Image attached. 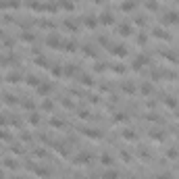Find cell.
<instances>
[{"mask_svg": "<svg viewBox=\"0 0 179 179\" xmlns=\"http://www.w3.org/2000/svg\"><path fill=\"white\" fill-rule=\"evenodd\" d=\"M48 46H63V40H60L59 36H56V34H52V36H48V42H46Z\"/></svg>", "mask_w": 179, "mask_h": 179, "instance_id": "obj_3", "label": "cell"}, {"mask_svg": "<svg viewBox=\"0 0 179 179\" xmlns=\"http://www.w3.org/2000/svg\"><path fill=\"white\" fill-rule=\"evenodd\" d=\"M79 79H81V84H85V85H92V84H94V77H92V75H81Z\"/></svg>", "mask_w": 179, "mask_h": 179, "instance_id": "obj_16", "label": "cell"}, {"mask_svg": "<svg viewBox=\"0 0 179 179\" xmlns=\"http://www.w3.org/2000/svg\"><path fill=\"white\" fill-rule=\"evenodd\" d=\"M100 163H102V165H108V167H110V165H113V156L108 154V152H104V154L100 156Z\"/></svg>", "mask_w": 179, "mask_h": 179, "instance_id": "obj_12", "label": "cell"}, {"mask_svg": "<svg viewBox=\"0 0 179 179\" xmlns=\"http://www.w3.org/2000/svg\"><path fill=\"white\" fill-rule=\"evenodd\" d=\"M92 160V154L90 152H81V154H77V158H75V165H88Z\"/></svg>", "mask_w": 179, "mask_h": 179, "instance_id": "obj_1", "label": "cell"}, {"mask_svg": "<svg viewBox=\"0 0 179 179\" xmlns=\"http://www.w3.org/2000/svg\"><path fill=\"white\" fill-rule=\"evenodd\" d=\"M158 179H173V175H171L169 171H165V173H163V175H160V177H158Z\"/></svg>", "mask_w": 179, "mask_h": 179, "instance_id": "obj_31", "label": "cell"}, {"mask_svg": "<svg viewBox=\"0 0 179 179\" xmlns=\"http://www.w3.org/2000/svg\"><path fill=\"white\" fill-rule=\"evenodd\" d=\"M13 179H23V177H13Z\"/></svg>", "mask_w": 179, "mask_h": 179, "instance_id": "obj_33", "label": "cell"}, {"mask_svg": "<svg viewBox=\"0 0 179 179\" xmlns=\"http://www.w3.org/2000/svg\"><path fill=\"white\" fill-rule=\"evenodd\" d=\"M60 179H69V177H60Z\"/></svg>", "mask_w": 179, "mask_h": 179, "instance_id": "obj_34", "label": "cell"}, {"mask_svg": "<svg viewBox=\"0 0 179 179\" xmlns=\"http://www.w3.org/2000/svg\"><path fill=\"white\" fill-rule=\"evenodd\" d=\"M0 179H4V173H2V171H0Z\"/></svg>", "mask_w": 179, "mask_h": 179, "instance_id": "obj_32", "label": "cell"}, {"mask_svg": "<svg viewBox=\"0 0 179 179\" xmlns=\"http://www.w3.org/2000/svg\"><path fill=\"white\" fill-rule=\"evenodd\" d=\"M29 123H31V125H40V115H38V113H31V115H29Z\"/></svg>", "mask_w": 179, "mask_h": 179, "instance_id": "obj_20", "label": "cell"}, {"mask_svg": "<svg viewBox=\"0 0 179 179\" xmlns=\"http://www.w3.org/2000/svg\"><path fill=\"white\" fill-rule=\"evenodd\" d=\"M38 65H42V67H48V59H44V56H40V59H36Z\"/></svg>", "mask_w": 179, "mask_h": 179, "instance_id": "obj_28", "label": "cell"}, {"mask_svg": "<svg viewBox=\"0 0 179 179\" xmlns=\"http://www.w3.org/2000/svg\"><path fill=\"white\" fill-rule=\"evenodd\" d=\"M133 6H135V2H133V0H127V2H123V4H121V11L129 13V11H133Z\"/></svg>", "mask_w": 179, "mask_h": 179, "instance_id": "obj_10", "label": "cell"}, {"mask_svg": "<svg viewBox=\"0 0 179 179\" xmlns=\"http://www.w3.org/2000/svg\"><path fill=\"white\" fill-rule=\"evenodd\" d=\"M50 125H52V127H59V129H60V127H63V121L56 119V117H52V119H50Z\"/></svg>", "mask_w": 179, "mask_h": 179, "instance_id": "obj_22", "label": "cell"}, {"mask_svg": "<svg viewBox=\"0 0 179 179\" xmlns=\"http://www.w3.org/2000/svg\"><path fill=\"white\" fill-rule=\"evenodd\" d=\"M96 17H85V27H90V29H94L96 27Z\"/></svg>", "mask_w": 179, "mask_h": 179, "instance_id": "obj_15", "label": "cell"}, {"mask_svg": "<svg viewBox=\"0 0 179 179\" xmlns=\"http://www.w3.org/2000/svg\"><path fill=\"white\" fill-rule=\"evenodd\" d=\"M146 6H148V11H156V9H158L156 0H148V2H146Z\"/></svg>", "mask_w": 179, "mask_h": 179, "instance_id": "obj_23", "label": "cell"}, {"mask_svg": "<svg viewBox=\"0 0 179 179\" xmlns=\"http://www.w3.org/2000/svg\"><path fill=\"white\" fill-rule=\"evenodd\" d=\"M0 6L2 9H17L19 6V0H0Z\"/></svg>", "mask_w": 179, "mask_h": 179, "instance_id": "obj_4", "label": "cell"}, {"mask_svg": "<svg viewBox=\"0 0 179 179\" xmlns=\"http://www.w3.org/2000/svg\"><path fill=\"white\" fill-rule=\"evenodd\" d=\"M100 177L102 179H119V171H117V169H106Z\"/></svg>", "mask_w": 179, "mask_h": 179, "instance_id": "obj_2", "label": "cell"}, {"mask_svg": "<svg viewBox=\"0 0 179 179\" xmlns=\"http://www.w3.org/2000/svg\"><path fill=\"white\" fill-rule=\"evenodd\" d=\"M177 21H179V15H177V13H167V17H165V25L177 23Z\"/></svg>", "mask_w": 179, "mask_h": 179, "instance_id": "obj_6", "label": "cell"}, {"mask_svg": "<svg viewBox=\"0 0 179 179\" xmlns=\"http://www.w3.org/2000/svg\"><path fill=\"white\" fill-rule=\"evenodd\" d=\"M63 46H65V50H75L77 44H75L73 40H67V42H63Z\"/></svg>", "mask_w": 179, "mask_h": 179, "instance_id": "obj_19", "label": "cell"}, {"mask_svg": "<svg viewBox=\"0 0 179 179\" xmlns=\"http://www.w3.org/2000/svg\"><path fill=\"white\" fill-rule=\"evenodd\" d=\"M165 54H167V60H171V63H179V54H177V52H173V50H167Z\"/></svg>", "mask_w": 179, "mask_h": 179, "instance_id": "obj_11", "label": "cell"}, {"mask_svg": "<svg viewBox=\"0 0 179 179\" xmlns=\"http://www.w3.org/2000/svg\"><path fill=\"white\" fill-rule=\"evenodd\" d=\"M113 54H117V56H125V54H127V48L123 46V44H119V46L113 48Z\"/></svg>", "mask_w": 179, "mask_h": 179, "instance_id": "obj_7", "label": "cell"}, {"mask_svg": "<svg viewBox=\"0 0 179 179\" xmlns=\"http://www.w3.org/2000/svg\"><path fill=\"white\" fill-rule=\"evenodd\" d=\"M50 90H52V88H50L48 84H40V85H38V94H42V96L50 94Z\"/></svg>", "mask_w": 179, "mask_h": 179, "instance_id": "obj_9", "label": "cell"}, {"mask_svg": "<svg viewBox=\"0 0 179 179\" xmlns=\"http://www.w3.org/2000/svg\"><path fill=\"white\" fill-rule=\"evenodd\" d=\"M42 108H44V110H52V108H54V104H52L50 100H44V102H42Z\"/></svg>", "mask_w": 179, "mask_h": 179, "instance_id": "obj_25", "label": "cell"}, {"mask_svg": "<svg viewBox=\"0 0 179 179\" xmlns=\"http://www.w3.org/2000/svg\"><path fill=\"white\" fill-rule=\"evenodd\" d=\"M177 154H179L177 148H169V150H167V158H169V160H175V158H177Z\"/></svg>", "mask_w": 179, "mask_h": 179, "instance_id": "obj_14", "label": "cell"}, {"mask_svg": "<svg viewBox=\"0 0 179 179\" xmlns=\"http://www.w3.org/2000/svg\"><path fill=\"white\" fill-rule=\"evenodd\" d=\"M65 27H67V29H73V31H77V23H75L73 19H67V21H65Z\"/></svg>", "mask_w": 179, "mask_h": 179, "instance_id": "obj_18", "label": "cell"}, {"mask_svg": "<svg viewBox=\"0 0 179 179\" xmlns=\"http://www.w3.org/2000/svg\"><path fill=\"white\" fill-rule=\"evenodd\" d=\"M138 42L140 44H146V34H138Z\"/></svg>", "mask_w": 179, "mask_h": 179, "instance_id": "obj_29", "label": "cell"}, {"mask_svg": "<svg viewBox=\"0 0 179 179\" xmlns=\"http://www.w3.org/2000/svg\"><path fill=\"white\" fill-rule=\"evenodd\" d=\"M100 23L102 25H113V13H102V15H100Z\"/></svg>", "mask_w": 179, "mask_h": 179, "instance_id": "obj_5", "label": "cell"}, {"mask_svg": "<svg viewBox=\"0 0 179 179\" xmlns=\"http://www.w3.org/2000/svg\"><path fill=\"white\" fill-rule=\"evenodd\" d=\"M121 158H123L125 163H129V160H131V154H129L127 150H121Z\"/></svg>", "mask_w": 179, "mask_h": 179, "instance_id": "obj_26", "label": "cell"}, {"mask_svg": "<svg viewBox=\"0 0 179 179\" xmlns=\"http://www.w3.org/2000/svg\"><path fill=\"white\" fill-rule=\"evenodd\" d=\"M4 167H9V169H15V167H17V163H15L13 158H6V160H4Z\"/></svg>", "mask_w": 179, "mask_h": 179, "instance_id": "obj_27", "label": "cell"}, {"mask_svg": "<svg viewBox=\"0 0 179 179\" xmlns=\"http://www.w3.org/2000/svg\"><path fill=\"white\" fill-rule=\"evenodd\" d=\"M117 31H119V36H129V34H131V27L125 23V25H119V27H117Z\"/></svg>", "mask_w": 179, "mask_h": 179, "instance_id": "obj_8", "label": "cell"}, {"mask_svg": "<svg viewBox=\"0 0 179 179\" xmlns=\"http://www.w3.org/2000/svg\"><path fill=\"white\" fill-rule=\"evenodd\" d=\"M63 6H65L67 11H71V9H73V2H69V0H65V2H63Z\"/></svg>", "mask_w": 179, "mask_h": 179, "instance_id": "obj_30", "label": "cell"}, {"mask_svg": "<svg viewBox=\"0 0 179 179\" xmlns=\"http://www.w3.org/2000/svg\"><path fill=\"white\" fill-rule=\"evenodd\" d=\"M140 90H142V94H144V96H150V94H152V85H150V84H144Z\"/></svg>", "mask_w": 179, "mask_h": 179, "instance_id": "obj_17", "label": "cell"}, {"mask_svg": "<svg viewBox=\"0 0 179 179\" xmlns=\"http://www.w3.org/2000/svg\"><path fill=\"white\" fill-rule=\"evenodd\" d=\"M21 40H23V42H34V34H29V31H23V34H21Z\"/></svg>", "mask_w": 179, "mask_h": 179, "instance_id": "obj_21", "label": "cell"}, {"mask_svg": "<svg viewBox=\"0 0 179 179\" xmlns=\"http://www.w3.org/2000/svg\"><path fill=\"white\" fill-rule=\"evenodd\" d=\"M65 71H67V75H69V77H71V75H75V73H77V67H75V65H69Z\"/></svg>", "mask_w": 179, "mask_h": 179, "instance_id": "obj_24", "label": "cell"}, {"mask_svg": "<svg viewBox=\"0 0 179 179\" xmlns=\"http://www.w3.org/2000/svg\"><path fill=\"white\" fill-rule=\"evenodd\" d=\"M25 81H27L29 85H36V88H38L40 84H42V81H40V79L36 77V75H27V79H25Z\"/></svg>", "mask_w": 179, "mask_h": 179, "instance_id": "obj_13", "label": "cell"}]
</instances>
